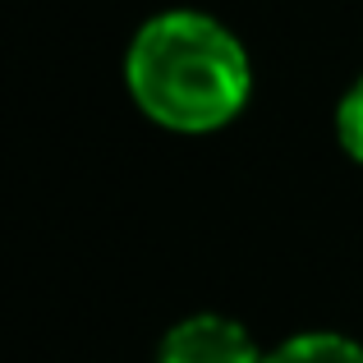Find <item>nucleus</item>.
Segmentation results:
<instances>
[{
    "label": "nucleus",
    "mask_w": 363,
    "mask_h": 363,
    "mask_svg": "<svg viewBox=\"0 0 363 363\" xmlns=\"http://www.w3.org/2000/svg\"><path fill=\"white\" fill-rule=\"evenodd\" d=\"M124 88L161 129L216 133L244 116L253 60L221 18L203 9H161L129 37Z\"/></svg>",
    "instance_id": "1"
},
{
    "label": "nucleus",
    "mask_w": 363,
    "mask_h": 363,
    "mask_svg": "<svg viewBox=\"0 0 363 363\" xmlns=\"http://www.w3.org/2000/svg\"><path fill=\"white\" fill-rule=\"evenodd\" d=\"M262 363H363V345L340 331H299L267 350Z\"/></svg>",
    "instance_id": "3"
},
{
    "label": "nucleus",
    "mask_w": 363,
    "mask_h": 363,
    "mask_svg": "<svg viewBox=\"0 0 363 363\" xmlns=\"http://www.w3.org/2000/svg\"><path fill=\"white\" fill-rule=\"evenodd\" d=\"M336 143H340V152H345L350 161L363 166V74L340 92V101H336Z\"/></svg>",
    "instance_id": "4"
},
{
    "label": "nucleus",
    "mask_w": 363,
    "mask_h": 363,
    "mask_svg": "<svg viewBox=\"0 0 363 363\" xmlns=\"http://www.w3.org/2000/svg\"><path fill=\"white\" fill-rule=\"evenodd\" d=\"M262 354L244 322L225 313H189L157 345V363H262Z\"/></svg>",
    "instance_id": "2"
}]
</instances>
